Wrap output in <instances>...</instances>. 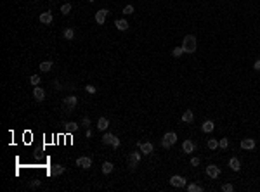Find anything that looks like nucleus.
Here are the masks:
<instances>
[{"instance_id": "nucleus-1", "label": "nucleus", "mask_w": 260, "mask_h": 192, "mask_svg": "<svg viewBox=\"0 0 260 192\" xmlns=\"http://www.w3.org/2000/svg\"><path fill=\"white\" fill-rule=\"evenodd\" d=\"M182 49L186 54H193L196 50V37L193 35H186L184 37V42H182Z\"/></svg>"}, {"instance_id": "nucleus-2", "label": "nucleus", "mask_w": 260, "mask_h": 192, "mask_svg": "<svg viewBox=\"0 0 260 192\" xmlns=\"http://www.w3.org/2000/svg\"><path fill=\"white\" fill-rule=\"evenodd\" d=\"M76 97L75 95H70V97H64V101H63V106L66 107V111L68 113H73L75 111V107H76Z\"/></svg>"}, {"instance_id": "nucleus-3", "label": "nucleus", "mask_w": 260, "mask_h": 192, "mask_svg": "<svg viewBox=\"0 0 260 192\" xmlns=\"http://www.w3.org/2000/svg\"><path fill=\"white\" fill-rule=\"evenodd\" d=\"M139 161H141V154H139V152H130V156H128V168L134 171Z\"/></svg>"}, {"instance_id": "nucleus-4", "label": "nucleus", "mask_w": 260, "mask_h": 192, "mask_svg": "<svg viewBox=\"0 0 260 192\" xmlns=\"http://www.w3.org/2000/svg\"><path fill=\"white\" fill-rule=\"evenodd\" d=\"M170 184L174 185V187L182 189V187H186V178L180 177V175H174V177L170 178Z\"/></svg>"}, {"instance_id": "nucleus-5", "label": "nucleus", "mask_w": 260, "mask_h": 192, "mask_svg": "<svg viewBox=\"0 0 260 192\" xmlns=\"http://www.w3.org/2000/svg\"><path fill=\"white\" fill-rule=\"evenodd\" d=\"M76 166H80V168H83V170H89L90 166H92V159L87 158V156H82V158L76 159Z\"/></svg>"}, {"instance_id": "nucleus-6", "label": "nucleus", "mask_w": 260, "mask_h": 192, "mask_svg": "<svg viewBox=\"0 0 260 192\" xmlns=\"http://www.w3.org/2000/svg\"><path fill=\"white\" fill-rule=\"evenodd\" d=\"M206 175H208L210 178H219V175H220V168H219V166H215V165L206 166Z\"/></svg>"}, {"instance_id": "nucleus-7", "label": "nucleus", "mask_w": 260, "mask_h": 192, "mask_svg": "<svg viewBox=\"0 0 260 192\" xmlns=\"http://www.w3.org/2000/svg\"><path fill=\"white\" fill-rule=\"evenodd\" d=\"M137 145H139V149H141V152H144V154H151L153 149H154L151 142H139Z\"/></svg>"}, {"instance_id": "nucleus-8", "label": "nucleus", "mask_w": 260, "mask_h": 192, "mask_svg": "<svg viewBox=\"0 0 260 192\" xmlns=\"http://www.w3.org/2000/svg\"><path fill=\"white\" fill-rule=\"evenodd\" d=\"M241 149H245V151H252V149H255V140L253 139H243L241 140Z\"/></svg>"}, {"instance_id": "nucleus-9", "label": "nucleus", "mask_w": 260, "mask_h": 192, "mask_svg": "<svg viewBox=\"0 0 260 192\" xmlns=\"http://www.w3.org/2000/svg\"><path fill=\"white\" fill-rule=\"evenodd\" d=\"M63 173H64V166L61 165H54L49 170V175H52V177H57V175H63Z\"/></svg>"}, {"instance_id": "nucleus-10", "label": "nucleus", "mask_w": 260, "mask_h": 192, "mask_svg": "<svg viewBox=\"0 0 260 192\" xmlns=\"http://www.w3.org/2000/svg\"><path fill=\"white\" fill-rule=\"evenodd\" d=\"M106 16H108V11L106 9H101V11L96 12V21L97 24H104V21H106Z\"/></svg>"}, {"instance_id": "nucleus-11", "label": "nucleus", "mask_w": 260, "mask_h": 192, "mask_svg": "<svg viewBox=\"0 0 260 192\" xmlns=\"http://www.w3.org/2000/svg\"><path fill=\"white\" fill-rule=\"evenodd\" d=\"M194 142H191V140H184V142H182V151L184 152H187V154H191V152L194 151Z\"/></svg>"}, {"instance_id": "nucleus-12", "label": "nucleus", "mask_w": 260, "mask_h": 192, "mask_svg": "<svg viewBox=\"0 0 260 192\" xmlns=\"http://www.w3.org/2000/svg\"><path fill=\"white\" fill-rule=\"evenodd\" d=\"M33 97L37 99L38 102H42L45 99V92H44V88L42 87H35V90H33Z\"/></svg>"}, {"instance_id": "nucleus-13", "label": "nucleus", "mask_w": 260, "mask_h": 192, "mask_svg": "<svg viewBox=\"0 0 260 192\" xmlns=\"http://www.w3.org/2000/svg\"><path fill=\"white\" fill-rule=\"evenodd\" d=\"M40 23L42 24H50L52 23V12H44V14H40Z\"/></svg>"}, {"instance_id": "nucleus-14", "label": "nucleus", "mask_w": 260, "mask_h": 192, "mask_svg": "<svg viewBox=\"0 0 260 192\" xmlns=\"http://www.w3.org/2000/svg\"><path fill=\"white\" fill-rule=\"evenodd\" d=\"M115 26L118 28L120 31H127V30H128V23H127L125 19H116V21H115Z\"/></svg>"}, {"instance_id": "nucleus-15", "label": "nucleus", "mask_w": 260, "mask_h": 192, "mask_svg": "<svg viewBox=\"0 0 260 192\" xmlns=\"http://www.w3.org/2000/svg\"><path fill=\"white\" fill-rule=\"evenodd\" d=\"M213 128H215V123H213V121H205L203 123V126H201V130H203L205 133H210V132H213Z\"/></svg>"}, {"instance_id": "nucleus-16", "label": "nucleus", "mask_w": 260, "mask_h": 192, "mask_svg": "<svg viewBox=\"0 0 260 192\" xmlns=\"http://www.w3.org/2000/svg\"><path fill=\"white\" fill-rule=\"evenodd\" d=\"M229 166H231V170H234V171H239V168H241V163H239L238 158H231V159H229Z\"/></svg>"}, {"instance_id": "nucleus-17", "label": "nucleus", "mask_w": 260, "mask_h": 192, "mask_svg": "<svg viewBox=\"0 0 260 192\" xmlns=\"http://www.w3.org/2000/svg\"><path fill=\"white\" fill-rule=\"evenodd\" d=\"M163 139L167 140V142H170L172 145H174V144L177 142V133H174V132H167V133L163 135Z\"/></svg>"}, {"instance_id": "nucleus-18", "label": "nucleus", "mask_w": 260, "mask_h": 192, "mask_svg": "<svg viewBox=\"0 0 260 192\" xmlns=\"http://www.w3.org/2000/svg\"><path fill=\"white\" fill-rule=\"evenodd\" d=\"M115 139H116V137L113 135V133H106V135L102 137V144H104V145H113Z\"/></svg>"}, {"instance_id": "nucleus-19", "label": "nucleus", "mask_w": 260, "mask_h": 192, "mask_svg": "<svg viewBox=\"0 0 260 192\" xmlns=\"http://www.w3.org/2000/svg\"><path fill=\"white\" fill-rule=\"evenodd\" d=\"M108 125H109V121H108V118H99V120H97V128H99V130H106V128H108Z\"/></svg>"}, {"instance_id": "nucleus-20", "label": "nucleus", "mask_w": 260, "mask_h": 192, "mask_svg": "<svg viewBox=\"0 0 260 192\" xmlns=\"http://www.w3.org/2000/svg\"><path fill=\"white\" fill-rule=\"evenodd\" d=\"M193 120H194L193 111H184V114H182V121H184V123H191Z\"/></svg>"}, {"instance_id": "nucleus-21", "label": "nucleus", "mask_w": 260, "mask_h": 192, "mask_svg": "<svg viewBox=\"0 0 260 192\" xmlns=\"http://www.w3.org/2000/svg\"><path fill=\"white\" fill-rule=\"evenodd\" d=\"M50 69H52V61H45V62L40 64V71L47 73V71H50Z\"/></svg>"}, {"instance_id": "nucleus-22", "label": "nucleus", "mask_w": 260, "mask_h": 192, "mask_svg": "<svg viewBox=\"0 0 260 192\" xmlns=\"http://www.w3.org/2000/svg\"><path fill=\"white\" fill-rule=\"evenodd\" d=\"M64 126H66V132H76L78 130V125L75 123V121H68Z\"/></svg>"}, {"instance_id": "nucleus-23", "label": "nucleus", "mask_w": 260, "mask_h": 192, "mask_svg": "<svg viewBox=\"0 0 260 192\" xmlns=\"http://www.w3.org/2000/svg\"><path fill=\"white\" fill-rule=\"evenodd\" d=\"M113 171V163H109V161H106L102 165V173L104 175H108V173H111Z\"/></svg>"}, {"instance_id": "nucleus-24", "label": "nucleus", "mask_w": 260, "mask_h": 192, "mask_svg": "<svg viewBox=\"0 0 260 192\" xmlns=\"http://www.w3.org/2000/svg\"><path fill=\"white\" fill-rule=\"evenodd\" d=\"M64 38H66V40H73L75 38V30L73 28H66V30H64Z\"/></svg>"}, {"instance_id": "nucleus-25", "label": "nucleus", "mask_w": 260, "mask_h": 192, "mask_svg": "<svg viewBox=\"0 0 260 192\" xmlns=\"http://www.w3.org/2000/svg\"><path fill=\"white\" fill-rule=\"evenodd\" d=\"M187 190H189V192H201V190H203V187H201V185H198V184H189V185H187Z\"/></svg>"}, {"instance_id": "nucleus-26", "label": "nucleus", "mask_w": 260, "mask_h": 192, "mask_svg": "<svg viewBox=\"0 0 260 192\" xmlns=\"http://www.w3.org/2000/svg\"><path fill=\"white\" fill-rule=\"evenodd\" d=\"M217 147H219V140L217 139H210L208 140V149H212L213 151V149H217Z\"/></svg>"}, {"instance_id": "nucleus-27", "label": "nucleus", "mask_w": 260, "mask_h": 192, "mask_svg": "<svg viewBox=\"0 0 260 192\" xmlns=\"http://www.w3.org/2000/svg\"><path fill=\"white\" fill-rule=\"evenodd\" d=\"M182 52H184V49H182V47H175V49L172 50V56H174V57H180Z\"/></svg>"}, {"instance_id": "nucleus-28", "label": "nucleus", "mask_w": 260, "mask_h": 192, "mask_svg": "<svg viewBox=\"0 0 260 192\" xmlns=\"http://www.w3.org/2000/svg\"><path fill=\"white\" fill-rule=\"evenodd\" d=\"M61 12H63V14H70L71 12V4H63L61 5Z\"/></svg>"}, {"instance_id": "nucleus-29", "label": "nucleus", "mask_w": 260, "mask_h": 192, "mask_svg": "<svg viewBox=\"0 0 260 192\" xmlns=\"http://www.w3.org/2000/svg\"><path fill=\"white\" fill-rule=\"evenodd\" d=\"M219 147L220 149H227V147H229V140L227 139H220L219 140Z\"/></svg>"}, {"instance_id": "nucleus-30", "label": "nucleus", "mask_w": 260, "mask_h": 192, "mask_svg": "<svg viewBox=\"0 0 260 192\" xmlns=\"http://www.w3.org/2000/svg\"><path fill=\"white\" fill-rule=\"evenodd\" d=\"M30 81H31V85L38 87V83H40V76H38V75H33V76L30 78Z\"/></svg>"}, {"instance_id": "nucleus-31", "label": "nucleus", "mask_w": 260, "mask_h": 192, "mask_svg": "<svg viewBox=\"0 0 260 192\" xmlns=\"http://www.w3.org/2000/svg\"><path fill=\"white\" fill-rule=\"evenodd\" d=\"M222 190H224V192H232V190H234L232 184H224V185H222Z\"/></svg>"}, {"instance_id": "nucleus-32", "label": "nucleus", "mask_w": 260, "mask_h": 192, "mask_svg": "<svg viewBox=\"0 0 260 192\" xmlns=\"http://www.w3.org/2000/svg\"><path fill=\"white\" fill-rule=\"evenodd\" d=\"M132 12H134V7H132V5H127V7L123 9V14H132Z\"/></svg>"}, {"instance_id": "nucleus-33", "label": "nucleus", "mask_w": 260, "mask_h": 192, "mask_svg": "<svg viewBox=\"0 0 260 192\" xmlns=\"http://www.w3.org/2000/svg\"><path fill=\"white\" fill-rule=\"evenodd\" d=\"M200 163H201L200 158H193L191 159V166H200Z\"/></svg>"}, {"instance_id": "nucleus-34", "label": "nucleus", "mask_w": 260, "mask_h": 192, "mask_svg": "<svg viewBox=\"0 0 260 192\" xmlns=\"http://www.w3.org/2000/svg\"><path fill=\"white\" fill-rule=\"evenodd\" d=\"M161 147H163V149H170V147H172V144L170 142H167V140H161Z\"/></svg>"}, {"instance_id": "nucleus-35", "label": "nucleus", "mask_w": 260, "mask_h": 192, "mask_svg": "<svg viewBox=\"0 0 260 192\" xmlns=\"http://www.w3.org/2000/svg\"><path fill=\"white\" fill-rule=\"evenodd\" d=\"M89 94H96V87H92V85H87V88H85Z\"/></svg>"}, {"instance_id": "nucleus-36", "label": "nucleus", "mask_w": 260, "mask_h": 192, "mask_svg": "<svg viewBox=\"0 0 260 192\" xmlns=\"http://www.w3.org/2000/svg\"><path fill=\"white\" fill-rule=\"evenodd\" d=\"M82 125H83V126H89V125H90V120H89V118H83Z\"/></svg>"}, {"instance_id": "nucleus-37", "label": "nucleus", "mask_w": 260, "mask_h": 192, "mask_svg": "<svg viewBox=\"0 0 260 192\" xmlns=\"http://www.w3.org/2000/svg\"><path fill=\"white\" fill-rule=\"evenodd\" d=\"M253 68H255V69H257V71H260V59H258V61H257V62H255V64H253Z\"/></svg>"}, {"instance_id": "nucleus-38", "label": "nucleus", "mask_w": 260, "mask_h": 192, "mask_svg": "<svg viewBox=\"0 0 260 192\" xmlns=\"http://www.w3.org/2000/svg\"><path fill=\"white\" fill-rule=\"evenodd\" d=\"M37 185H40V180H33L31 182V187H37Z\"/></svg>"}, {"instance_id": "nucleus-39", "label": "nucleus", "mask_w": 260, "mask_h": 192, "mask_svg": "<svg viewBox=\"0 0 260 192\" xmlns=\"http://www.w3.org/2000/svg\"><path fill=\"white\" fill-rule=\"evenodd\" d=\"M89 2H94V0H89Z\"/></svg>"}]
</instances>
